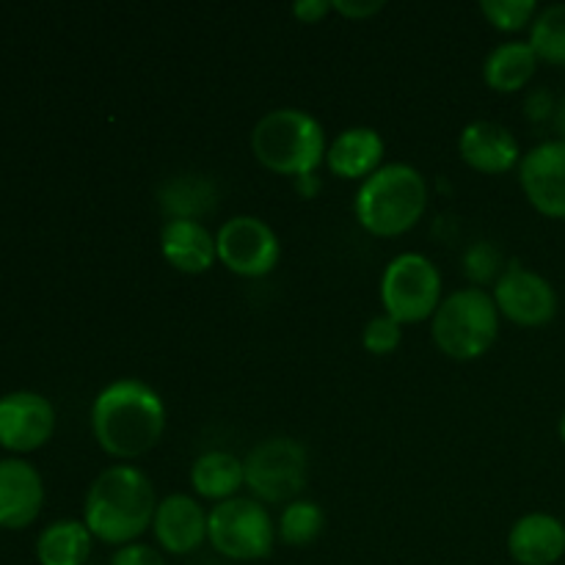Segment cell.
<instances>
[{"mask_svg": "<svg viewBox=\"0 0 565 565\" xmlns=\"http://www.w3.org/2000/svg\"><path fill=\"white\" fill-rule=\"evenodd\" d=\"M530 44L535 55L552 66H565V3L546 6L530 25Z\"/></svg>", "mask_w": 565, "mask_h": 565, "instance_id": "603a6c76", "label": "cell"}, {"mask_svg": "<svg viewBox=\"0 0 565 565\" xmlns=\"http://www.w3.org/2000/svg\"><path fill=\"white\" fill-rule=\"evenodd\" d=\"M519 185L546 218H565V141H544L519 163Z\"/></svg>", "mask_w": 565, "mask_h": 565, "instance_id": "8fae6325", "label": "cell"}, {"mask_svg": "<svg viewBox=\"0 0 565 565\" xmlns=\"http://www.w3.org/2000/svg\"><path fill=\"white\" fill-rule=\"evenodd\" d=\"M508 555L519 565H555L565 555V524L552 513H527L508 533Z\"/></svg>", "mask_w": 565, "mask_h": 565, "instance_id": "e0dca14e", "label": "cell"}, {"mask_svg": "<svg viewBox=\"0 0 565 565\" xmlns=\"http://www.w3.org/2000/svg\"><path fill=\"white\" fill-rule=\"evenodd\" d=\"M44 502L39 469L25 458H0V527H28Z\"/></svg>", "mask_w": 565, "mask_h": 565, "instance_id": "9a60e30c", "label": "cell"}, {"mask_svg": "<svg viewBox=\"0 0 565 565\" xmlns=\"http://www.w3.org/2000/svg\"><path fill=\"white\" fill-rule=\"evenodd\" d=\"M326 130L301 108H274L254 125L252 152L257 163L281 177H312L326 163Z\"/></svg>", "mask_w": 565, "mask_h": 565, "instance_id": "277c9868", "label": "cell"}, {"mask_svg": "<svg viewBox=\"0 0 565 565\" xmlns=\"http://www.w3.org/2000/svg\"><path fill=\"white\" fill-rule=\"evenodd\" d=\"M92 434L110 458L147 456L166 434L163 397L141 379L110 381L92 403Z\"/></svg>", "mask_w": 565, "mask_h": 565, "instance_id": "6da1fadb", "label": "cell"}, {"mask_svg": "<svg viewBox=\"0 0 565 565\" xmlns=\"http://www.w3.org/2000/svg\"><path fill=\"white\" fill-rule=\"evenodd\" d=\"M445 301L441 296V274L419 252H403L384 268L381 276V307L384 315L401 326L430 320Z\"/></svg>", "mask_w": 565, "mask_h": 565, "instance_id": "52a82bcc", "label": "cell"}, {"mask_svg": "<svg viewBox=\"0 0 565 565\" xmlns=\"http://www.w3.org/2000/svg\"><path fill=\"white\" fill-rule=\"evenodd\" d=\"M243 469L254 500L263 505H290L307 486V447L290 436H274L252 447L243 458Z\"/></svg>", "mask_w": 565, "mask_h": 565, "instance_id": "ba28073f", "label": "cell"}, {"mask_svg": "<svg viewBox=\"0 0 565 565\" xmlns=\"http://www.w3.org/2000/svg\"><path fill=\"white\" fill-rule=\"evenodd\" d=\"M158 502L154 483L143 469L132 463H114L88 486L83 522L94 539L119 550L136 544L147 530H152Z\"/></svg>", "mask_w": 565, "mask_h": 565, "instance_id": "7a4b0ae2", "label": "cell"}, {"mask_svg": "<svg viewBox=\"0 0 565 565\" xmlns=\"http://www.w3.org/2000/svg\"><path fill=\"white\" fill-rule=\"evenodd\" d=\"M557 434H561V439L565 441V412H563V417H561V425H557Z\"/></svg>", "mask_w": 565, "mask_h": 565, "instance_id": "d6a6232c", "label": "cell"}, {"mask_svg": "<svg viewBox=\"0 0 565 565\" xmlns=\"http://www.w3.org/2000/svg\"><path fill=\"white\" fill-rule=\"evenodd\" d=\"M541 58L535 55L533 44L524 39H513V42L497 44L483 61V81L489 88L500 94H516L527 86L539 72Z\"/></svg>", "mask_w": 565, "mask_h": 565, "instance_id": "ffe728a7", "label": "cell"}, {"mask_svg": "<svg viewBox=\"0 0 565 565\" xmlns=\"http://www.w3.org/2000/svg\"><path fill=\"white\" fill-rule=\"evenodd\" d=\"M403 340V326L397 320H392L390 315H375L364 323L362 331V345L364 351L373 353V356H390L392 351H397Z\"/></svg>", "mask_w": 565, "mask_h": 565, "instance_id": "4316f807", "label": "cell"}, {"mask_svg": "<svg viewBox=\"0 0 565 565\" xmlns=\"http://www.w3.org/2000/svg\"><path fill=\"white\" fill-rule=\"evenodd\" d=\"M384 0H331V9L351 22H362L384 11Z\"/></svg>", "mask_w": 565, "mask_h": 565, "instance_id": "f546056e", "label": "cell"}, {"mask_svg": "<svg viewBox=\"0 0 565 565\" xmlns=\"http://www.w3.org/2000/svg\"><path fill=\"white\" fill-rule=\"evenodd\" d=\"M160 254L180 274H207L218 259L215 235L193 218H169L160 230Z\"/></svg>", "mask_w": 565, "mask_h": 565, "instance_id": "2e32d148", "label": "cell"}, {"mask_svg": "<svg viewBox=\"0 0 565 565\" xmlns=\"http://www.w3.org/2000/svg\"><path fill=\"white\" fill-rule=\"evenodd\" d=\"M331 9V0H298L292 6V14L298 17V22H307V25H315V22L323 20Z\"/></svg>", "mask_w": 565, "mask_h": 565, "instance_id": "4dcf8cb0", "label": "cell"}, {"mask_svg": "<svg viewBox=\"0 0 565 565\" xmlns=\"http://www.w3.org/2000/svg\"><path fill=\"white\" fill-rule=\"evenodd\" d=\"M458 152L463 163L480 174H505L519 169L524 158L516 136L505 125L489 119H478L463 127L458 136Z\"/></svg>", "mask_w": 565, "mask_h": 565, "instance_id": "5bb4252c", "label": "cell"}, {"mask_svg": "<svg viewBox=\"0 0 565 565\" xmlns=\"http://www.w3.org/2000/svg\"><path fill=\"white\" fill-rule=\"evenodd\" d=\"M428 207V185L419 169L386 163L359 185L353 213L362 230L375 237H397L419 224Z\"/></svg>", "mask_w": 565, "mask_h": 565, "instance_id": "3957f363", "label": "cell"}, {"mask_svg": "<svg viewBox=\"0 0 565 565\" xmlns=\"http://www.w3.org/2000/svg\"><path fill=\"white\" fill-rule=\"evenodd\" d=\"M94 535L86 522L58 519L47 524L36 539V557L42 565H86L92 557Z\"/></svg>", "mask_w": 565, "mask_h": 565, "instance_id": "44dd1931", "label": "cell"}, {"mask_svg": "<svg viewBox=\"0 0 565 565\" xmlns=\"http://www.w3.org/2000/svg\"><path fill=\"white\" fill-rule=\"evenodd\" d=\"M160 202H163V210L169 213V218L199 221V215L213 202V191H210L207 182L196 180V177H182V180H171L163 188Z\"/></svg>", "mask_w": 565, "mask_h": 565, "instance_id": "cb8c5ba5", "label": "cell"}, {"mask_svg": "<svg viewBox=\"0 0 565 565\" xmlns=\"http://www.w3.org/2000/svg\"><path fill=\"white\" fill-rule=\"evenodd\" d=\"M491 296L502 318L524 329H541L557 315V292L552 281L519 263L502 270Z\"/></svg>", "mask_w": 565, "mask_h": 565, "instance_id": "30bf717a", "label": "cell"}, {"mask_svg": "<svg viewBox=\"0 0 565 565\" xmlns=\"http://www.w3.org/2000/svg\"><path fill=\"white\" fill-rule=\"evenodd\" d=\"M561 99L550 92V88H533L524 99V116L533 125H546V121L555 119V110Z\"/></svg>", "mask_w": 565, "mask_h": 565, "instance_id": "83f0119b", "label": "cell"}, {"mask_svg": "<svg viewBox=\"0 0 565 565\" xmlns=\"http://www.w3.org/2000/svg\"><path fill=\"white\" fill-rule=\"evenodd\" d=\"M191 486L196 497L218 505L241 497V489H246V469L241 458L226 450L202 452L191 463Z\"/></svg>", "mask_w": 565, "mask_h": 565, "instance_id": "d6986e66", "label": "cell"}, {"mask_svg": "<svg viewBox=\"0 0 565 565\" xmlns=\"http://www.w3.org/2000/svg\"><path fill=\"white\" fill-rule=\"evenodd\" d=\"M110 565H166V557L154 546L136 541V544L119 546L110 557Z\"/></svg>", "mask_w": 565, "mask_h": 565, "instance_id": "f1b7e54d", "label": "cell"}, {"mask_svg": "<svg viewBox=\"0 0 565 565\" xmlns=\"http://www.w3.org/2000/svg\"><path fill=\"white\" fill-rule=\"evenodd\" d=\"M323 527V508L312 500H296L281 511L279 522H276V539L287 546H309L320 539Z\"/></svg>", "mask_w": 565, "mask_h": 565, "instance_id": "7402d4cb", "label": "cell"}, {"mask_svg": "<svg viewBox=\"0 0 565 565\" xmlns=\"http://www.w3.org/2000/svg\"><path fill=\"white\" fill-rule=\"evenodd\" d=\"M152 533L160 550L185 557L207 541V513L196 497L171 494L158 502Z\"/></svg>", "mask_w": 565, "mask_h": 565, "instance_id": "4fadbf2b", "label": "cell"}, {"mask_svg": "<svg viewBox=\"0 0 565 565\" xmlns=\"http://www.w3.org/2000/svg\"><path fill=\"white\" fill-rule=\"evenodd\" d=\"M55 430V408L31 390L6 392L0 397V445L14 452L39 450Z\"/></svg>", "mask_w": 565, "mask_h": 565, "instance_id": "7c38bea8", "label": "cell"}, {"mask_svg": "<svg viewBox=\"0 0 565 565\" xmlns=\"http://www.w3.org/2000/svg\"><path fill=\"white\" fill-rule=\"evenodd\" d=\"M552 125H555L561 141H565V97L561 99V103H557V110H555V119H552Z\"/></svg>", "mask_w": 565, "mask_h": 565, "instance_id": "1f68e13d", "label": "cell"}, {"mask_svg": "<svg viewBox=\"0 0 565 565\" xmlns=\"http://www.w3.org/2000/svg\"><path fill=\"white\" fill-rule=\"evenodd\" d=\"M207 541L226 561H265L274 552L276 524L263 502L254 497H235L210 508Z\"/></svg>", "mask_w": 565, "mask_h": 565, "instance_id": "8992f818", "label": "cell"}, {"mask_svg": "<svg viewBox=\"0 0 565 565\" xmlns=\"http://www.w3.org/2000/svg\"><path fill=\"white\" fill-rule=\"evenodd\" d=\"M502 270H505V265H502V254L494 243L478 241L463 254V274L472 281V287L497 285Z\"/></svg>", "mask_w": 565, "mask_h": 565, "instance_id": "484cf974", "label": "cell"}, {"mask_svg": "<svg viewBox=\"0 0 565 565\" xmlns=\"http://www.w3.org/2000/svg\"><path fill=\"white\" fill-rule=\"evenodd\" d=\"M500 309L483 287H461L445 296L430 318L434 345L452 362H475L486 356L500 337Z\"/></svg>", "mask_w": 565, "mask_h": 565, "instance_id": "5b68a950", "label": "cell"}, {"mask_svg": "<svg viewBox=\"0 0 565 565\" xmlns=\"http://www.w3.org/2000/svg\"><path fill=\"white\" fill-rule=\"evenodd\" d=\"M218 263L243 279H263L279 265L281 243L268 221L257 215H232L215 235Z\"/></svg>", "mask_w": 565, "mask_h": 565, "instance_id": "9c48e42d", "label": "cell"}, {"mask_svg": "<svg viewBox=\"0 0 565 565\" xmlns=\"http://www.w3.org/2000/svg\"><path fill=\"white\" fill-rule=\"evenodd\" d=\"M480 11L497 31L516 33L533 25L541 9L535 0H483Z\"/></svg>", "mask_w": 565, "mask_h": 565, "instance_id": "d4e9b609", "label": "cell"}, {"mask_svg": "<svg viewBox=\"0 0 565 565\" xmlns=\"http://www.w3.org/2000/svg\"><path fill=\"white\" fill-rule=\"evenodd\" d=\"M386 143L373 127H348L331 138L326 149V166L340 180L364 182L381 169Z\"/></svg>", "mask_w": 565, "mask_h": 565, "instance_id": "ac0fdd59", "label": "cell"}]
</instances>
